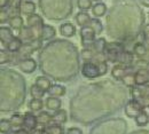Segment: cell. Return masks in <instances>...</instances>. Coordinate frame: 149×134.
<instances>
[{
	"label": "cell",
	"instance_id": "4fadbf2b",
	"mask_svg": "<svg viewBox=\"0 0 149 134\" xmlns=\"http://www.w3.org/2000/svg\"><path fill=\"white\" fill-rule=\"evenodd\" d=\"M74 19H76L77 24H78L80 28H83V26H86V25L90 24V22H91L92 17L90 16L88 13H86V12H84V10H80V12L76 15Z\"/></svg>",
	"mask_w": 149,
	"mask_h": 134
},
{
	"label": "cell",
	"instance_id": "7402d4cb",
	"mask_svg": "<svg viewBox=\"0 0 149 134\" xmlns=\"http://www.w3.org/2000/svg\"><path fill=\"white\" fill-rule=\"evenodd\" d=\"M148 52V48L147 46L143 44V42H136L134 46H133V53L140 58H143L145 55L147 54Z\"/></svg>",
	"mask_w": 149,
	"mask_h": 134
},
{
	"label": "cell",
	"instance_id": "d4e9b609",
	"mask_svg": "<svg viewBox=\"0 0 149 134\" xmlns=\"http://www.w3.org/2000/svg\"><path fill=\"white\" fill-rule=\"evenodd\" d=\"M134 119H135V124H136L138 126L143 127V126H146L149 123V114L146 110H142Z\"/></svg>",
	"mask_w": 149,
	"mask_h": 134
},
{
	"label": "cell",
	"instance_id": "44dd1931",
	"mask_svg": "<svg viewBox=\"0 0 149 134\" xmlns=\"http://www.w3.org/2000/svg\"><path fill=\"white\" fill-rule=\"evenodd\" d=\"M8 22H9V26H10L12 29H14V30L19 31V32L22 30V28L24 26V24H23V19L21 17V15L12 16Z\"/></svg>",
	"mask_w": 149,
	"mask_h": 134
},
{
	"label": "cell",
	"instance_id": "8992f818",
	"mask_svg": "<svg viewBox=\"0 0 149 134\" xmlns=\"http://www.w3.org/2000/svg\"><path fill=\"white\" fill-rule=\"evenodd\" d=\"M19 68L25 74H32L36 71L37 69V62L33 60L32 58H23L21 60L19 63H17Z\"/></svg>",
	"mask_w": 149,
	"mask_h": 134
},
{
	"label": "cell",
	"instance_id": "ffe728a7",
	"mask_svg": "<svg viewBox=\"0 0 149 134\" xmlns=\"http://www.w3.org/2000/svg\"><path fill=\"white\" fill-rule=\"evenodd\" d=\"M56 31L52 25L45 24L42 28V33H41V40H51L55 37Z\"/></svg>",
	"mask_w": 149,
	"mask_h": 134
},
{
	"label": "cell",
	"instance_id": "277c9868",
	"mask_svg": "<svg viewBox=\"0 0 149 134\" xmlns=\"http://www.w3.org/2000/svg\"><path fill=\"white\" fill-rule=\"evenodd\" d=\"M143 110V106L135 99L130 100L125 106V114L130 118H135Z\"/></svg>",
	"mask_w": 149,
	"mask_h": 134
},
{
	"label": "cell",
	"instance_id": "8fae6325",
	"mask_svg": "<svg viewBox=\"0 0 149 134\" xmlns=\"http://www.w3.org/2000/svg\"><path fill=\"white\" fill-rule=\"evenodd\" d=\"M22 0H9V5L7 7V9L0 10V12H6L8 14L13 13L14 16L15 15H19L21 14V6H22Z\"/></svg>",
	"mask_w": 149,
	"mask_h": 134
},
{
	"label": "cell",
	"instance_id": "7a4b0ae2",
	"mask_svg": "<svg viewBox=\"0 0 149 134\" xmlns=\"http://www.w3.org/2000/svg\"><path fill=\"white\" fill-rule=\"evenodd\" d=\"M95 31L90 26H83L80 28V39H81V45L84 48H91L93 42L95 41Z\"/></svg>",
	"mask_w": 149,
	"mask_h": 134
},
{
	"label": "cell",
	"instance_id": "2e32d148",
	"mask_svg": "<svg viewBox=\"0 0 149 134\" xmlns=\"http://www.w3.org/2000/svg\"><path fill=\"white\" fill-rule=\"evenodd\" d=\"M15 36L13 35L10 28H7V26H1L0 28V39H1V44L2 45H7L12 39L14 38Z\"/></svg>",
	"mask_w": 149,
	"mask_h": 134
},
{
	"label": "cell",
	"instance_id": "e575fe53",
	"mask_svg": "<svg viewBox=\"0 0 149 134\" xmlns=\"http://www.w3.org/2000/svg\"><path fill=\"white\" fill-rule=\"evenodd\" d=\"M96 64L99 67L100 76H104L107 74V71H108V63H107V61H101V62H97Z\"/></svg>",
	"mask_w": 149,
	"mask_h": 134
},
{
	"label": "cell",
	"instance_id": "4316f807",
	"mask_svg": "<svg viewBox=\"0 0 149 134\" xmlns=\"http://www.w3.org/2000/svg\"><path fill=\"white\" fill-rule=\"evenodd\" d=\"M12 123L9 119H5L2 118L1 122H0V131H1V134H8L12 132Z\"/></svg>",
	"mask_w": 149,
	"mask_h": 134
},
{
	"label": "cell",
	"instance_id": "836d02e7",
	"mask_svg": "<svg viewBox=\"0 0 149 134\" xmlns=\"http://www.w3.org/2000/svg\"><path fill=\"white\" fill-rule=\"evenodd\" d=\"M135 68H138V69H148L149 68V62L147 60H145V58H138L136 61H135V63L133 64Z\"/></svg>",
	"mask_w": 149,
	"mask_h": 134
},
{
	"label": "cell",
	"instance_id": "b9f144b4",
	"mask_svg": "<svg viewBox=\"0 0 149 134\" xmlns=\"http://www.w3.org/2000/svg\"><path fill=\"white\" fill-rule=\"evenodd\" d=\"M143 33H149V24L145 25V29H143Z\"/></svg>",
	"mask_w": 149,
	"mask_h": 134
},
{
	"label": "cell",
	"instance_id": "ba28073f",
	"mask_svg": "<svg viewBox=\"0 0 149 134\" xmlns=\"http://www.w3.org/2000/svg\"><path fill=\"white\" fill-rule=\"evenodd\" d=\"M135 85H149V69H138L135 72Z\"/></svg>",
	"mask_w": 149,
	"mask_h": 134
},
{
	"label": "cell",
	"instance_id": "d6986e66",
	"mask_svg": "<svg viewBox=\"0 0 149 134\" xmlns=\"http://www.w3.org/2000/svg\"><path fill=\"white\" fill-rule=\"evenodd\" d=\"M92 13L95 17H102L106 13H107V6L104 2H96L95 5H93L92 7Z\"/></svg>",
	"mask_w": 149,
	"mask_h": 134
},
{
	"label": "cell",
	"instance_id": "cb8c5ba5",
	"mask_svg": "<svg viewBox=\"0 0 149 134\" xmlns=\"http://www.w3.org/2000/svg\"><path fill=\"white\" fill-rule=\"evenodd\" d=\"M29 109L33 112H38V111H41L42 108H44V102L41 99H36V97H32V100L29 102L28 104Z\"/></svg>",
	"mask_w": 149,
	"mask_h": 134
},
{
	"label": "cell",
	"instance_id": "8d00e7d4",
	"mask_svg": "<svg viewBox=\"0 0 149 134\" xmlns=\"http://www.w3.org/2000/svg\"><path fill=\"white\" fill-rule=\"evenodd\" d=\"M8 5H9V0H0V10L7 9Z\"/></svg>",
	"mask_w": 149,
	"mask_h": 134
},
{
	"label": "cell",
	"instance_id": "bcb514c9",
	"mask_svg": "<svg viewBox=\"0 0 149 134\" xmlns=\"http://www.w3.org/2000/svg\"><path fill=\"white\" fill-rule=\"evenodd\" d=\"M148 17H149V13H148Z\"/></svg>",
	"mask_w": 149,
	"mask_h": 134
},
{
	"label": "cell",
	"instance_id": "52a82bcc",
	"mask_svg": "<svg viewBox=\"0 0 149 134\" xmlns=\"http://www.w3.org/2000/svg\"><path fill=\"white\" fill-rule=\"evenodd\" d=\"M38 125H39V123H38V117L35 114H32V112H25L24 114V123H23V127L25 128V130H28V131H33V130H36L38 127Z\"/></svg>",
	"mask_w": 149,
	"mask_h": 134
},
{
	"label": "cell",
	"instance_id": "f6af8a7d",
	"mask_svg": "<svg viewBox=\"0 0 149 134\" xmlns=\"http://www.w3.org/2000/svg\"><path fill=\"white\" fill-rule=\"evenodd\" d=\"M95 1H97V2H99V1H100V0H95Z\"/></svg>",
	"mask_w": 149,
	"mask_h": 134
},
{
	"label": "cell",
	"instance_id": "83f0119b",
	"mask_svg": "<svg viewBox=\"0 0 149 134\" xmlns=\"http://www.w3.org/2000/svg\"><path fill=\"white\" fill-rule=\"evenodd\" d=\"M88 25H90L94 31H95V33H96V35H100V33L103 31V25H102L101 21L97 19V17L91 19V22H90V24H88Z\"/></svg>",
	"mask_w": 149,
	"mask_h": 134
},
{
	"label": "cell",
	"instance_id": "f546056e",
	"mask_svg": "<svg viewBox=\"0 0 149 134\" xmlns=\"http://www.w3.org/2000/svg\"><path fill=\"white\" fill-rule=\"evenodd\" d=\"M46 130L48 134H64V130L62 125H57V124H51L46 126Z\"/></svg>",
	"mask_w": 149,
	"mask_h": 134
},
{
	"label": "cell",
	"instance_id": "60d3db41",
	"mask_svg": "<svg viewBox=\"0 0 149 134\" xmlns=\"http://www.w3.org/2000/svg\"><path fill=\"white\" fill-rule=\"evenodd\" d=\"M42 132V127L41 128H36V130H33V131H31V134H41Z\"/></svg>",
	"mask_w": 149,
	"mask_h": 134
},
{
	"label": "cell",
	"instance_id": "7bdbcfd3",
	"mask_svg": "<svg viewBox=\"0 0 149 134\" xmlns=\"http://www.w3.org/2000/svg\"><path fill=\"white\" fill-rule=\"evenodd\" d=\"M145 60H147V61H148L149 62V49H148V52H147V54H146V55H145Z\"/></svg>",
	"mask_w": 149,
	"mask_h": 134
},
{
	"label": "cell",
	"instance_id": "1f68e13d",
	"mask_svg": "<svg viewBox=\"0 0 149 134\" xmlns=\"http://www.w3.org/2000/svg\"><path fill=\"white\" fill-rule=\"evenodd\" d=\"M30 93H31L32 97H36V99H42L46 92H44V91H42L39 86H37L36 84H33V85L31 86V88H30Z\"/></svg>",
	"mask_w": 149,
	"mask_h": 134
},
{
	"label": "cell",
	"instance_id": "484cf974",
	"mask_svg": "<svg viewBox=\"0 0 149 134\" xmlns=\"http://www.w3.org/2000/svg\"><path fill=\"white\" fill-rule=\"evenodd\" d=\"M13 127H21L23 126V123H24V115H21L19 112L16 114H13L12 117L9 118Z\"/></svg>",
	"mask_w": 149,
	"mask_h": 134
},
{
	"label": "cell",
	"instance_id": "603a6c76",
	"mask_svg": "<svg viewBox=\"0 0 149 134\" xmlns=\"http://www.w3.org/2000/svg\"><path fill=\"white\" fill-rule=\"evenodd\" d=\"M36 85L39 86L44 92H48L49 88H51V86H52V83H51V80L47 77L39 76L36 79Z\"/></svg>",
	"mask_w": 149,
	"mask_h": 134
},
{
	"label": "cell",
	"instance_id": "6da1fadb",
	"mask_svg": "<svg viewBox=\"0 0 149 134\" xmlns=\"http://www.w3.org/2000/svg\"><path fill=\"white\" fill-rule=\"evenodd\" d=\"M28 24V29L30 30L33 40H41V33H42V28H44V22L41 17L38 14H32L30 16H28L26 19Z\"/></svg>",
	"mask_w": 149,
	"mask_h": 134
},
{
	"label": "cell",
	"instance_id": "ac0fdd59",
	"mask_svg": "<svg viewBox=\"0 0 149 134\" xmlns=\"http://www.w3.org/2000/svg\"><path fill=\"white\" fill-rule=\"evenodd\" d=\"M51 96H55V97H60V96H64L67 93V88L62 85L58 84H53L49 88V91L47 92Z\"/></svg>",
	"mask_w": 149,
	"mask_h": 134
},
{
	"label": "cell",
	"instance_id": "3957f363",
	"mask_svg": "<svg viewBox=\"0 0 149 134\" xmlns=\"http://www.w3.org/2000/svg\"><path fill=\"white\" fill-rule=\"evenodd\" d=\"M80 72H81L83 77L88 78V79H94L96 77H100L99 67L94 62H84L81 65Z\"/></svg>",
	"mask_w": 149,
	"mask_h": 134
},
{
	"label": "cell",
	"instance_id": "d590c367",
	"mask_svg": "<svg viewBox=\"0 0 149 134\" xmlns=\"http://www.w3.org/2000/svg\"><path fill=\"white\" fill-rule=\"evenodd\" d=\"M67 134H83V131L78 127H70V128H68Z\"/></svg>",
	"mask_w": 149,
	"mask_h": 134
},
{
	"label": "cell",
	"instance_id": "e0dca14e",
	"mask_svg": "<svg viewBox=\"0 0 149 134\" xmlns=\"http://www.w3.org/2000/svg\"><path fill=\"white\" fill-rule=\"evenodd\" d=\"M67 120H68V115H67V111L63 109H60L53 114V124L63 125L67 123Z\"/></svg>",
	"mask_w": 149,
	"mask_h": 134
},
{
	"label": "cell",
	"instance_id": "30bf717a",
	"mask_svg": "<svg viewBox=\"0 0 149 134\" xmlns=\"http://www.w3.org/2000/svg\"><path fill=\"white\" fill-rule=\"evenodd\" d=\"M76 26H74L72 23H63L60 25V33L63 36V37H67V38H70V37H74L76 35Z\"/></svg>",
	"mask_w": 149,
	"mask_h": 134
},
{
	"label": "cell",
	"instance_id": "9c48e42d",
	"mask_svg": "<svg viewBox=\"0 0 149 134\" xmlns=\"http://www.w3.org/2000/svg\"><path fill=\"white\" fill-rule=\"evenodd\" d=\"M23 45H24V42L22 41V39L19 38V37H14L6 45V49L8 52H10L12 54H16V53H19V51H21Z\"/></svg>",
	"mask_w": 149,
	"mask_h": 134
},
{
	"label": "cell",
	"instance_id": "4dcf8cb0",
	"mask_svg": "<svg viewBox=\"0 0 149 134\" xmlns=\"http://www.w3.org/2000/svg\"><path fill=\"white\" fill-rule=\"evenodd\" d=\"M13 58V54L10 52H8L7 49H3L1 48L0 51V63L1 64H5V63H9Z\"/></svg>",
	"mask_w": 149,
	"mask_h": 134
},
{
	"label": "cell",
	"instance_id": "9a60e30c",
	"mask_svg": "<svg viewBox=\"0 0 149 134\" xmlns=\"http://www.w3.org/2000/svg\"><path fill=\"white\" fill-rule=\"evenodd\" d=\"M37 117H38V123H39V125H41V126H44V127H46V126L53 124V115H51V114L47 112V111H40Z\"/></svg>",
	"mask_w": 149,
	"mask_h": 134
},
{
	"label": "cell",
	"instance_id": "74e56055",
	"mask_svg": "<svg viewBox=\"0 0 149 134\" xmlns=\"http://www.w3.org/2000/svg\"><path fill=\"white\" fill-rule=\"evenodd\" d=\"M8 134H31V132L28 131V130H25V128H19V130L15 131V132H10V133Z\"/></svg>",
	"mask_w": 149,
	"mask_h": 134
},
{
	"label": "cell",
	"instance_id": "7c38bea8",
	"mask_svg": "<svg viewBox=\"0 0 149 134\" xmlns=\"http://www.w3.org/2000/svg\"><path fill=\"white\" fill-rule=\"evenodd\" d=\"M45 106L48 110H52V111H57L61 109V106H62V102L58 97L55 96H49L46 99V102H45Z\"/></svg>",
	"mask_w": 149,
	"mask_h": 134
},
{
	"label": "cell",
	"instance_id": "5bb4252c",
	"mask_svg": "<svg viewBox=\"0 0 149 134\" xmlns=\"http://www.w3.org/2000/svg\"><path fill=\"white\" fill-rule=\"evenodd\" d=\"M36 12V5L35 2L30 1V0H25L22 2V6H21V14H24V15H32L35 14Z\"/></svg>",
	"mask_w": 149,
	"mask_h": 134
},
{
	"label": "cell",
	"instance_id": "f1b7e54d",
	"mask_svg": "<svg viewBox=\"0 0 149 134\" xmlns=\"http://www.w3.org/2000/svg\"><path fill=\"white\" fill-rule=\"evenodd\" d=\"M122 83L127 87H134L135 85V72H130L122 79Z\"/></svg>",
	"mask_w": 149,
	"mask_h": 134
},
{
	"label": "cell",
	"instance_id": "5b68a950",
	"mask_svg": "<svg viewBox=\"0 0 149 134\" xmlns=\"http://www.w3.org/2000/svg\"><path fill=\"white\" fill-rule=\"evenodd\" d=\"M133 69H135L134 65H123V64H116L111 70V76L117 79L122 80L127 74L133 72Z\"/></svg>",
	"mask_w": 149,
	"mask_h": 134
},
{
	"label": "cell",
	"instance_id": "f35d334b",
	"mask_svg": "<svg viewBox=\"0 0 149 134\" xmlns=\"http://www.w3.org/2000/svg\"><path fill=\"white\" fill-rule=\"evenodd\" d=\"M143 36H145V45L147 46V48L149 49V33H143Z\"/></svg>",
	"mask_w": 149,
	"mask_h": 134
},
{
	"label": "cell",
	"instance_id": "ab89813d",
	"mask_svg": "<svg viewBox=\"0 0 149 134\" xmlns=\"http://www.w3.org/2000/svg\"><path fill=\"white\" fill-rule=\"evenodd\" d=\"M139 2L141 5H143L145 7H148L149 8V0H139Z\"/></svg>",
	"mask_w": 149,
	"mask_h": 134
},
{
	"label": "cell",
	"instance_id": "ee69618b",
	"mask_svg": "<svg viewBox=\"0 0 149 134\" xmlns=\"http://www.w3.org/2000/svg\"><path fill=\"white\" fill-rule=\"evenodd\" d=\"M143 110H146V111L149 114V107H143Z\"/></svg>",
	"mask_w": 149,
	"mask_h": 134
},
{
	"label": "cell",
	"instance_id": "d6a6232c",
	"mask_svg": "<svg viewBox=\"0 0 149 134\" xmlns=\"http://www.w3.org/2000/svg\"><path fill=\"white\" fill-rule=\"evenodd\" d=\"M92 3H93L92 0H77V6H78V8H79L80 10H84V12L91 9V8L93 7Z\"/></svg>",
	"mask_w": 149,
	"mask_h": 134
}]
</instances>
